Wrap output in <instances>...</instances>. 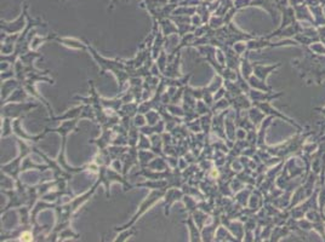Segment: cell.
I'll return each instance as SVG.
<instances>
[{
    "mask_svg": "<svg viewBox=\"0 0 325 242\" xmlns=\"http://www.w3.org/2000/svg\"><path fill=\"white\" fill-rule=\"evenodd\" d=\"M282 64L276 63L271 64V66H262V64H254V73L256 77H259L262 80H267V78L270 77L272 73L276 72L277 69L280 68Z\"/></svg>",
    "mask_w": 325,
    "mask_h": 242,
    "instance_id": "cell-4",
    "label": "cell"
},
{
    "mask_svg": "<svg viewBox=\"0 0 325 242\" xmlns=\"http://www.w3.org/2000/svg\"><path fill=\"white\" fill-rule=\"evenodd\" d=\"M257 107H260V108L262 109V112L265 113L266 115H271V117L276 118V119H279V120H283L285 121V122H288L289 125L293 126L294 128H295L296 131H304L305 127L302 125H300L296 120H294L293 118L288 117L287 114H284L283 112L278 111L277 108H274L273 106H272L271 102H262V103H256Z\"/></svg>",
    "mask_w": 325,
    "mask_h": 242,
    "instance_id": "cell-2",
    "label": "cell"
},
{
    "mask_svg": "<svg viewBox=\"0 0 325 242\" xmlns=\"http://www.w3.org/2000/svg\"><path fill=\"white\" fill-rule=\"evenodd\" d=\"M284 96V92H273V91H260V90H255L250 92L251 100L255 101V103H262V102H272V101L279 100L280 97Z\"/></svg>",
    "mask_w": 325,
    "mask_h": 242,
    "instance_id": "cell-3",
    "label": "cell"
},
{
    "mask_svg": "<svg viewBox=\"0 0 325 242\" xmlns=\"http://www.w3.org/2000/svg\"><path fill=\"white\" fill-rule=\"evenodd\" d=\"M315 111L318 112V113H321V114L323 115V117L325 118V106L324 107H316Z\"/></svg>",
    "mask_w": 325,
    "mask_h": 242,
    "instance_id": "cell-8",
    "label": "cell"
},
{
    "mask_svg": "<svg viewBox=\"0 0 325 242\" xmlns=\"http://www.w3.org/2000/svg\"><path fill=\"white\" fill-rule=\"evenodd\" d=\"M325 242V222H313V230Z\"/></svg>",
    "mask_w": 325,
    "mask_h": 242,
    "instance_id": "cell-7",
    "label": "cell"
},
{
    "mask_svg": "<svg viewBox=\"0 0 325 242\" xmlns=\"http://www.w3.org/2000/svg\"><path fill=\"white\" fill-rule=\"evenodd\" d=\"M318 206H319V211H321L322 213H325V183L323 185L319 187Z\"/></svg>",
    "mask_w": 325,
    "mask_h": 242,
    "instance_id": "cell-6",
    "label": "cell"
},
{
    "mask_svg": "<svg viewBox=\"0 0 325 242\" xmlns=\"http://www.w3.org/2000/svg\"><path fill=\"white\" fill-rule=\"evenodd\" d=\"M311 52L317 56H325V43L322 40H317L307 47Z\"/></svg>",
    "mask_w": 325,
    "mask_h": 242,
    "instance_id": "cell-5",
    "label": "cell"
},
{
    "mask_svg": "<svg viewBox=\"0 0 325 242\" xmlns=\"http://www.w3.org/2000/svg\"><path fill=\"white\" fill-rule=\"evenodd\" d=\"M293 67L299 70L300 75L311 84H322L325 81V56H317L307 47H305V53L301 58L293 60Z\"/></svg>",
    "mask_w": 325,
    "mask_h": 242,
    "instance_id": "cell-1",
    "label": "cell"
},
{
    "mask_svg": "<svg viewBox=\"0 0 325 242\" xmlns=\"http://www.w3.org/2000/svg\"><path fill=\"white\" fill-rule=\"evenodd\" d=\"M324 183H325V176H324Z\"/></svg>",
    "mask_w": 325,
    "mask_h": 242,
    "instance_id": "cell-9",
    "label": "cell"
}]
</instances>
